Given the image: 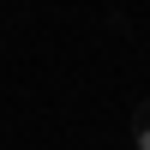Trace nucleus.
<instances>
[{"instance_id": "f257e3e1", "label": "nucleus", "mask_w": 150, "mask_h": 150, "mask_svg": "<svg viewBox=\"0 0 150 150\" xmlns=\"http://www.w3.org/2000/svg\"><path fill=\"white\" fill-rule=\"evenodd\" d=\"M132 150H150V102L132 114Z\"/></svg>"}]
</instances>
